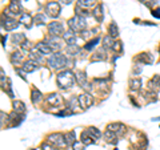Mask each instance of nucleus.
I'll return each mask as SVG.
<instances>
[{
	"label": "nucleus",
	"instance_id": "f257e3e1",
	"mask_svg": "<svg viewBox=\"0 0 160 150\" xmlns=\"http://www.w3.org/2000/svg\"><path fill=\"white\" fill-rule=\"evenodd\" d=\"M75 83V76L71 73L70 71H64L62 73H59L58 76V84L60 85V88L63 89H67V88H71Z\"/></svg>",
	"mask_w": 160,
	"mask_h": 150
},
{
	"label": "nucleus",
	"instance_id": "f03ea898",
	"mask_svg": "<svg viewBox=\"0 0 160 150\" xmlns=\"http://www.w3.org/2000/svg\"><path fill=\"white\" fill-rule=\"evenodd\" d=\"M48 63L52 68H64L67 65V57L62 53H54L48 59Z\"/></svg>",
	"mask_w": 160,
	"mask_h": 150
},
{
	"label": "nucleus",
	"instance_id": "7ed1b4c3",
	"mask_svg": "<svg viewBox=\"0 0 160 150\" xmlns=\"http://www.w3.org/2000/svg\"><path fill=\"white\" fill-rule=\"evenodd\" d=\"M68 25H70L74 31H82L86 28V19L82 17L80 15H76L75 17H72L70 21H68Z\"/></svg>",
	"mask_w": 160,
	"mask_h": 150
},
{
	"label": "nucleus",
	"instance_id": "20e7f679",
	"mask_svg": "<svg viewBox=\"0 0 160 150\" xmlns=\"http://www.w3.org/2000/svg\"><path fill=\"white\" fill-rule=\"evenodd\" d=\"M46 11H47V15L51 16V17H56V16H59V13H60V6H59V3H56V2L48 3L47 7H46Z\"/></svg>",
	"mask_w": 160,
	"mask_h": 150
},
{
	"label": "nucleus",
	"instance_id": "39448f33",
	"mask_svg": "<svg viewBox=\"0 0 160 150\" xmlns=\"http://www.w3.org/2000/svg\"><path fill=\"white\" fill-rule=\"evenodd\" d=\"M48 31L52 36H59L63 33L64 28H63V24L59 23V21H54V23H50L48 24Z\"/></svg>",
	"mask_w": 160,
	"mask_h": 150
},
{
	"label": "nucleus",
	"instance_id": "423d86ee",
	"mask_svg": "<svg viewBox=\"0 0 160 150\" xmlns=\"http://www.w3.org/2000/svg\"><path fill=\"white\" fill-rule=\"evenodd\" d=\"M48 141H50L51 144H54L56 145V146H60V148H63V146H66V141H64V137L62 134H58V133H55V134H51V136H48Z\"/></svg>",
	"mask_w": 160,
	"mask_h": 150
},
{
	"label": "nucleus",
	"instance_id": "0eeeda50",
	"mask_svg": "<svg viewBox=\"0 0 160 150\" xmlns=\"http://www.w3.org/2000/svg\"><path fill=\"white\" fill-rule=\"evenodd\" d=\"M7 12L12 16H16V15H20L22 13V6H20L19 2H16V0H14V2H11L10 7H8Z\"/></svg>",
	"mask_w": 160,
	"mask_h": 150
},
{
	"label": "nucleus",
	"instance_id": "6e6552de",
	"mask_svg": "<svg viewBox=\"0 0 160 150\" xmlns=\"http://www.w3.org/2000/svg\"><path fill=\"white\" fill-rule=\"evenodd\" d=\"M78 100H79V105H80V106H82L83 109H87V108L91 105V102H92L91 96L86 94V93H84V94H80Z\"/></svg>",
	"mask_w": 160,
	"mask_h": 150
},
{
	"label": "nucleus",
	"instance_id": "1a4fd4ad",
	"mask_svg": "<svg viewBox=\"0 0 160 150\" xmlns=\"http://www.w3.org/2000/svg\"><path fill=\"white\" fill-rule=\"evenodd\" d=\"M3 28L6 31H14L16 29V28L19 27V24L16 23V20H12V19H6V20H3Z\"/></svg>",
	"mask_w": 160,
	"mask_h": 150
},
{
	"label": "nucleus",
	"instance_id": "9d476101",
	"mask_svg": "<svg viewBox=\"0 0 160 150\" xmlns=\"http://www.w3.org/2000/svg\"><path fill=\"white\" fill-rule=\"evenodd\" d=\"M36 69H38V63L36 61L30 60V61H26L23 64V71L26 72V73H31V72H35Z\"/></svg>",
	"mask_w": 160,
	"mask_h": 150
},
{
	"label": "nucleus",
	"instance_id": "9b49d317",
	"mask_svg": "<svg viewBox=\"0 0 160 150\" xmlns=\"http://www.w3.org/2000/svg\"><path fill=\"white\" fill-rule=\"evenodd\" d=\"M36 48H38V51L40 52L42 55H51L52 52V48L48 45V43H39L38 45H36Z\"/></svg>",
	"mask_w": 160,
	"mask_h": 150
},
{
	"label": "nucleus",
	"instance_id": "f8f14e48",
	"mask_svg": "<svg viewBox=\"0 0 160 150\" xmlns=\"http://www.w3.org/2000/svg\"><path fill=\"white\" fill-rule=\"evenodd\" d=\"M63 39H64V41L68 44V47L75 45V44H76V35L74 33V32H70V31L66 32L64 36H63Z\"/></svg>",
	"mask_w": 160,
	"mask_h": 150
},
{
	"label": "nucleus",
	"instance_id": "ddd939ff",
	"mask_svg": "<svg viewBox=\"0 0 160 150\" xmlns=\"http://www.w3.org/2000/svg\"><path fill=\"white\" fill-rule=\"evenodd\" d=\"M42 56H43V55L38 51V48H36V47L31 51V53H30L31 60H32V61H36V63H40V61H42Z\"/></svg>",
	"mask_w": 160,
	"mask_h": 150
},
{
	"label": "nucleus",
	"instance_id": "4468645a",
	"mask_svg": "<svg viewBox=\"0 0 160 150\" xmlns=\"http://www.w3.org/2000/svg\"><path fill=\"white\" fill-rule=\"evenodd\" d=\"M60 102H62V98H60V96L56 94V93H54V94H51L50 97H48V104H51V105H59Z\"/></svg>",
	"mask_w": 160,
	"mask_h": 150
},
{
	"label": "nucleus",
	"instance_id": "2eb2a0df",
	"mask_svg": "<svg viewBox=\"0 0 160 150\" xmlns=\"http://www.w3.org/2000/svg\"><path fill=\"white\" fill-rule=\"evenodd\" d=\"M96 4V0H79V7L83 8H91Z\"/></svg>",
	"mask_w": 160,
	"mask_h": 150
},
{
	"label": "nucleus",
	"instance_id": "dca6fc26",
	"mask_svg": "<svg viewBox=\"0 0 160 150\" xmlns=\"http://www.w3.org/2000/svg\"><path fill=\"white\" fill-rule=\"evenodd\" d=\"M78 83L80 84V87H83V88H90L88 87V83H87V79H86V76H84L83 73H78Z\"/></svg>",
	"mask_w": 160,
	"mask_h": 150
},
{
	"label": "nucleus",
	"instance_id": "f3484780",
	"mask_svg": "<svg viewBox=\"0 0 160 150\" xmlns=\"http://www.w3.org/2000/svg\"><path fill=\"white\" fill-rule=\"evenodd\" d=\"M23 59H24V56L22 55V52H15L14 55L11 56V60H12V63H20V61H23Z\"/></svg>",
	"mask_w": 160,
	"mask_h": 150
},
{
	"label": "nucleus",
	"instance_id": "a211bd4d",
	"mask_svg": "<svg viewBox=\"0 0 160 150\" xmlns=\"http://www.w3.org/2000/svg\"><path fill=\"white\" fill-rule=\"evenodd\" d=\"M110 130H112L114 133H120L124 130V125L122 124H114V125H110Z\"/></svg>",
	"mask_w": 160,
	"mask_h": 150
},
{
	"label": "nucleus",
	"instance_id": "6ab92c4d",
	"mask_svg": "<svg viewBox=\"0 0 160 150\" xmlns=\"http://www.w3.org/2000/svg\"><path fill=\"white\" fill-rule=\"evenodd\" d=\"M14 106H15V112H16V113H23L24 110H26V106H24V104L20 102V101H16V102H14Z\"/></svg>",
	"mask_w": 160,
	"mask_h": 150
},
{
	"label": "nucleus",
	"instance_id": "aec40b11",
	"mask_svg": "<svg viewBox=\"0 0 160 150\" xmlns=\"http://www.w3.org/2000/svg\"><path fill=\"white\" fill-rule=\"evenodd\" d=\"M102 11H103V8H102V6H98L96 7V10L92 12V15L96 17V20H102V16H103V13H102Z\"/></svg>",
	"mask_w": 160,
	"mask_h": 150
},
{
	"label": "nucleus",
	"instance_id": "412c9836",
	"mask_svg": "<svg viewBox=\"0 0 160 150\" xmlns=\"http://www.w3.org/2000/svg\"><path fill=\"white\" fill-rule=\"evenodd\" d=\"M88 134H90L88 132H83V134H82V142L86 145L92 142V137H88Z\"/></svg>",
	"mask_w": 160,
	"mask_h": 150
},
{
	"label": "nucleus",
	"instance_id": "4be33fe9",
	"mask_svg": "<svg viewBox=\"0 0 160 150\" xmlns=\"http://www.w3.org/2000/svg\"><path fill=\"white\" fill-rule=\"evenodd\" d=\"M20 23L26 24V25L30 28L31 27V16L30 15H22V19H20Z\"/></svg>",
	"mask_w": 160,
	"mask_h": 150
},
{
	"label": "nucleus",
	"instance_id": "5701e85b",
	"mask_svg": "<svg viewBox=\"0 0 160 150\" xmlns=\"http://www.w3.org/2000/svg\"><path fill=\"white\" fill-rule=\"evenodd\" d=\"M87 132L90 133V136H91V137H95V138H99V137L102 136V134H100V132H99L96 128H94V126H92V128H90Z\"/></svg>",
	"mask_w": 160,
	"mask_h": 150
},
{
	"label": "nucleus",
	"instance_id": "b1692460",
	"mask_svg": "<svg viewBox=\"0 0 160 150\" xmlns=\"http://www.w3.org/2000/svg\"><path fill=\"white\" fill-rule=\"evenodd\" d=\"M48 45L52 48V51H56V49H59V48H60V44H59V41H58L56 39H54V40H48Z\"/></svg>",
	"mask_w": 160,
	"mask_h": 150
},
{
	"label": "nucleus",
	"instance_id": "393cba45",
	"mask_svg": "<svg viewBox=\"0 0 160 150\" xmlns=\"http://www.w3.org/2000/svg\"><path fill=\"white\" fill-rule=\"evenodd\" d=\"M24 39H26V37H24V35H22V33H20V35H14V37H12V41L16 43V44H19L20 41H23V43L26 41Z\"/></svg>",
	"mask_w": 160,
	"mask_h": 150
},
{
	"label": "nucleus",
	"instance_id": "a878e982",
	"mask_svg": "<svg viewBox=\"0 0 160 150\" xmlns=\"http://www.w3.org/2000/svg\"><path fill=\"white\" fill-rule=\"evenodd\" d=\"M110 31H111V36H114V37H116V36L119 35V29H118V27H116V24H115V23H112V24H111Z\"/></svg>",
	"mask_w": 160,
	"mask_h": 150
},
{
	"label": "nucleus",
	"instance_id": "bb28decb",
	"mask_svg": "<svg viewBox=\"0 0 160 150\" xmlns=\"http://www.w3.org/2000/svg\"><path fill=\"white\" fill-rule=\"evenodd\" d=\"M67 142L71 144V145H74L76 142V141H75V133L74 132H71L70 134H67Z\"/></svg>",
	"mask_w": 160,
	"mask_h": 150
},
{
	"label": "nucleus",
	"instance_id": "cd10ccee",
	"mask_svg": "<svg viewBox=\"0 0 160 150\" xmlns=\"http://www.w3.org/2000/svg\"><path fill=\"white\" fill-rule=\"evenodd\" d=\"M106 56H103L102 51H99L98 53H95V56H92V61H96V60H104Z\"/></svg>",
	"mask_w": 160,
	"mask_h": 150
},
{
	"label": "nucleus",
	"instance_id": "c85d7f7f",
	"mask_svg": "<svg viewBox=\"0 0 160 150\" xmlns=\"http://www.w3.org/2000/svg\"><path fill=\"white\" fill-rule=\"evenodd\" d=\"M35 21H36V24H43L44 21H46V16L42 15V13H39V15L35 17Z\"/></svg>",
	"mask_w": 160,
	"mask_h": 150
},
{
	"label": "nucleus",
	"instance_id": "c756f323",
	"mask_svg": "<svg viewBox=\"0 0 160 150\" xmlns=\"http://www.w3.org/2000/svg\"><path fill=\"white\" fill-rule=\"evenodd\" d=\"M96 43H99V39H98V37H96V39H94V40H92L91 43H88L87 45H86V49H87V51L92 49V48H94V47L96 45Z\"/></svg>",
	"mask_w": 160,
	"mask_h": 150
},
{
	"label": "nucleus",
	"instance_id": "7c9ffc66",
	"mask_svg": "<svg viewBox=\"0 0 160 150\" xmlns=\"http://www.w3.org/2000/svg\"><path fill=\"white\" fill-rule=\"evenodd\" d=\"M40 92L39 90H36V89H34V92H32V101H34V102H36V100H40Z\"/></svg>",
	"mask_w": 160,
	"mask_h": 150
},
{
	"label": "nucleus",
	"instance_id": "2f4dec72",
	"mask_svg": "<svg viewBox=\"0 0 160 150\" xmlns=\"http://www.w3.org/2000/svg\"><path fill=\"white\" fill-rule=\"evenodd\" d=\"M114 47V43L111 41V37L108 36V37L104 39V48H112Z\"/></svg>",
	"mask_w": 160,
	"mask_h": 150
},
{
	"label": "nucleus",
	"instance_id": "473e14b6",
	"mask_svg": "<svg viewBox=\"0 0 160 150\" xmlns=\"http://www.w3.org/2000/svg\"><path fill=\"white\" fill-rule=\"evenodd\" d=\"M68 53L72 55V56H75L76 53H78V47H76V45H70V47H68Z\"/></svg>",
	"mask_w": 160,
	"mask_h": 150
},
{
	"label": "nucleus",
	"instance_id": "72a5a7b5",
	"mask_svg": "<svg viewBox=\"0 0 160 150\" xmlns=\"http://www.w3.org/2000/svg\"><path fill=\"white\" fill-rule=\"evenodd\" d=\"M131 85H132V88H134V89H139L140 85H142V81H140V80H134L131 83Z\"/></svg>",
	"mask_w": 160,
	"mask_h": 150
},
{
	"label": "nucleus",
	"instance_id": "f704fd0d",
	"mask_svg": "<svg viewBox=\"0 0 160 150\" xmlns=\"http://www.w3.org/2000/svg\"><path fill=\"white\" fill-rule=\"evenodd\" d=\"M74 149L75 150H84V146L80 142H78V141H76V142L74 144Z\"/></svg>",
	"mask_w": 160,
	"mask_h": 150
},
{
	"label": "nucleus",
	"instance_id": "c9c22d12",
	"mask_svg": "<svg viewBox=\"0 0 160 150\" xmlns=\"http://www.w3.org/2000/svg\"><path fill=\"white\" fill-rule=\"evenodd\" d=\"M43 149H44V150H58L56 148L51 146V145H48V144H43Z\"/></svg>",
	"mask_w": 160,
	"mask_h": 150
},
{
	"label": "nucleus",
	"instance_id": "e433bc0d",
	"mask_svg": "<svg viewBox=\"0 0 160 150\" xmlns=\"http://www.w3.org/2000/svg\"><path fill=\"white\" fill-rule=\"evenodd\" d=\"M152 15H154L155 17H159V19H160V8H158V10H155L154 12H152Z\"/></svg>",
	"mask_w": 160,
	"mask_h": 150
},
{
	"label": "nucleus",
	"instance_id": "4c0bfd02",
	"mask_svg": "<svg viewBox=\"0 0 160 150\" xmlns=\"http://www.w3.org/2000/svg\"><path fill=\"white\" fill-rule=\"evenodd\" d=\"M22 48H23V51H27L28 48H30V43H28V41H24L23 45H22Z\"/></svg>",
	"mask_w": 160,
	"mask_h": 150
},
{
	"label": "nucleus",
	"instance_id": "58836bf2",
	"mask_svg": "<svg viewBox=\"0 0 160 150\" xmlns=\"http://www.w3.org/2000/svg\"><path fill=\"white\" fill-rule=\"evenodd\" d=\"M62 2H63L64 4H70V3L72 2V0H62Z\"/></svg>",
	"mask_w": 160,
	"mask_h": 150
}]
</instances>
